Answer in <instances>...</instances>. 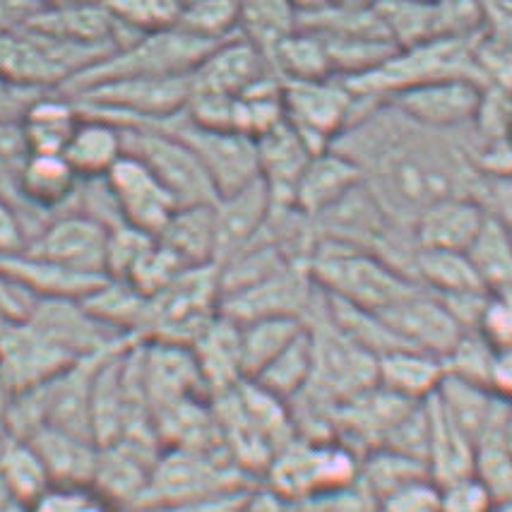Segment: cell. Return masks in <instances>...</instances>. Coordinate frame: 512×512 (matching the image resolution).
Returning a JSON list of instances; mask_svg holds the SVG:
<instances>
[{
  "instance_id": "cell-1",
  "label": "cell",
  "mask_w": 512,
  "mask_h": 512,
  "mask_svg": "<svg viewBox=\"0 0 512 512\" xmlns=\"http://www.w3.org/2000/svg\"><path fill=\"white\" fill-rule=\"evenodd\" d=\"M308 270L323 294L375 313L421 287L400 265L390 263L375 250L327 236L315 241Z\"/></svg>"
},
{
  "instance_id": "cell-2",
  "label": "cell",
  "mask_w": 512,
  "mask_h": 512,
  "mask_svg": "<svg viewBox=\"0 0 512 512\" xmlns=\"http://www.w3.org/2000/svg\"><path fill=\"white\" fill-rule=\"evenodd\" d=\"M407 140H388L378 150L373 195L383 207L412 212L448 195H469L460 188V159L445 154L433 142L404 135Z\"/></svg>"
},
{
  "instance_id": "cell-3",
  "label": "cell",
  "mask_w": 512,
  "mask_h": 512,
  "mask_svg": "<svg viewBox=\"0 0 512 512\" xmlns=\"http://www.w3.org/2000/svg\"><path fill=\"white\" fill-rule=\"evenodd\" d=\"M267 486L289 503L330 498L356 486L359 457L337 440H289L265 467Z\"/></svg>"
},
{
  "instance_id": "cell-4",
  "label": "cell",
  "mask_w": 512,
  "mask_h": 512,
  "mask_svg": "<svg viewBox=\"0 0 512 512\" xmlns=\"http://www.w3.org/2000/svg\"><path fill=\"white\" fill-rule=\"evenodd\" d=\"M111 49L53 37L25 25L0 34V73L29 89H63L85 70L106 58Z\"/></svg>"
},
{
  "instance_id": "cell-5",
  "label": "cell",
  "mask_w": 512,
  "mask_h": 512,
  "mask_svg": "<svg viewBox=\"0 0 512 512\" xmlns=\"http://www.w3.org/2000/svg\"><path fill=\"white\" fill-rule=\"evenodd\" d=\"M217 44L195 37V34L186 32V29L178 25L162 29V32L140 34V37L125 41L123 46H118L109 56L101 58L97 65L85 70L63 92L73 94L77 89L113 80V77L190 75L198 68L202 58L212 51V46Z\"/></svg>"
},
{
  "instance_id": "cell-6",
  "label": "cell",
  "mask_w": 512,
  "mask_h": 512,
  "mask_svg": "<svg viewBox=\"0 0 512 512\" xmlns=\"http://www.w3.org/2000/svg\"><path fill=\"white\" fill-rule=\"evenodd\" d=\"M121 130L125 152L138 157L164 183L178 207L217 202L212 178L186 142L159 125H121Z\"/></svg>"
},
{
  "instance_id": "cell-7",
  "label": "cell",
  "mask_w": 512,
  "mask_h": 512,
  "mask_svg": "<svg viewBox=\"0 0 512 512\" xmlns=\"http://www.w3.org/2000/svg\"><path fill=\"white\" fill-rule=\"evenodd\" d=\"M284 118L313 152L327 150L354 123L359 97L342 77L282 80Z\"/></svg>"
},
{
  "instance_id": "cell-8",
  "label": "cell",
  "mask_w": 512,
  "mask_h": 512,
  "mask_svg": "<svg viewBox=\"0 0 512 512\" xmlns=\"http://www.w3.org/2000/svg\"><path fill=\"white\" fill-rule=\"evenodd\" d=\"M135 125H159V128L174 133L178 140L186 142L195 152V157L200 159V164L205 166L207 176L212 178L217 198L248 186L250 181L260 176L258 145H255V138L246 133L202 125L193 121L186 109L176 116L164 118V121Z\"/></svg>"
},
{
  "instance_id": "cell-9",
  "label": "cell",
  "mask_w": 512,
  "mask_h": 512,
  "mask_svg": "<svg viewBox=\"0 0 512 512\" xmlns=\"http://www.w3.org/2000/svg\"><path fill=\"white\" fill-rule=\"evenodd\" d=\"M421 128L445 130L472 125L484 101V85L472 77H440L380 99Z\"/></svg>"
},
{
  "instance_id": "cell-10",
  "label": "cell",
  "mask_w": 512,
  "mask_h": 512,
  "mask_svg": "<svg viewBox=\"0 0 512 512\" xmlns=\"http://www.w3.org/2000/svg\"><path fill=\"white\" fill-rule=\"evenodd\" d=\"M77 361L80 356L29 318L10 320L0 330V375L13 395L56 378Z\"/></svg>"
},
{
  "instance_id": "cell-11",
  "label": "cell",
  "mask_w": 512,
  "mask_h": 512,
  "mask_svg": "<svg viewBox=\"0 0 512 512\" xmlns=\"http://www.w3.org/2000/svg\"><path fill=\"white\" fill-rule=\"evenodd\" d=\"M109 231L111 226L99 222L92 214L68 210L29 236L25 250L82 275L109 277L106 275Z\"/></svg>"
},
{
  "instance_id": "cell-12",
  "label": "cell",
  "mask_w": 512,
  "mask_h": 512,
  "mask_svg": "<svg viewBox=\"0 0 512 512\" xmlns=\"http://www.w3.org/2000/svg\"><path fill=\"white\" fill-rule=\"evenodd\" d=\"M104 181L111 190L113 202H116L121 222L135 226L145 234L157 236L178 207L174 195L164 188V183L138 157L128 152L111 166Z\"/></svg>"
},
{
  "instance_id": "cell-13",
  "label": "cell",
  "mask_w": 512,
  "mask_h": 512,
  "mask_svg": "<svg viewBox=\"0 0 512 512\" xmlns=\"http://www.w3.org/2000/svg\"><path fill=\"white\" fill-rule=\"evenodd\" d=\"M380 318L388 323L404 347L428 351L438 359L448 354L464 332L450 308L424 287H416L412 294L380 311Z\"/></svg>"
},
{
  "instance_id": "cell-14",
  "label": "cell",
  "mask_w": 512,
  "mask_h": 512,
  "mask_svg": "<svg viewBox=\"0 0 512 512\" xmlns=\"http://www.w3.org/2000/svg\"><path fill=\"white\" fill-rule=\"evenodd\" d=\"M270 75H277L270 58L241 34H234L212 46V51L190 73V85H193V92L238 97Z\"/></svg>"
},
{
  "instance_id": "cell-15",
  "label": "cell",
  "mask_w": 512,
  "mask_h": 512,
  "mask_svg": "<svg viewBox=\"0 0 512 512\" xmlns=\"http://www.w3.org/2000/svg\"><path fill=\"white\" fill-rule=\"evenodd\" d=\"M272 210H275V200L260 176L248 186L217 198L214 202V231H217L214 265L234 258L263 234Z\"/></svg>"
},
{
  "instance_id": "cell-16",
  "label": "cell",
  "mask_w": 512,
  "mask_h": 512,
  "mask_svg": "<svg viewBox=\"0 0 512 512\" xmlns=\"http://www.w3.org/2000/svg\"><path fill=\"white\" fill-rule=\"evenodd\" d=\"M486 214L488 210L474 195H448L431 202L412 222L414 248L464 253L479 234Z\"/></svg>"
},
{
  "instance_id": "cell-17",
  "label": "cell",
  "mask_w": 512,
  "mask_h": 512,
  "mask_svg": "<svg viewBox=\"0 0 512 512\" xmlns=\"http://www.w3.org/2000/svg\"><path fill=\"white\" fill-rule=\"evenodd\" d=\"M363 181L366 178H363V171L356 164V159H351L339 147H327V150L315 152L308 159L306 169H303L299 183H296L291 207L299 210L303 217L318 219L332 205L347 198L351 190L361 186Z\"/></svg>"
},
{
  "instance_id": "cell-18",
  "label": "cell",
  "mask_w": 512,
  "mask_h": 512,
  "mask_svg": "<svg viewBox=\"0 0 512 512\" xmlns=\"http://www.w3.org/2000/svg\"><path fill=\"white\" fill-rule=\"evenodd\" d=\"M29 25L41 29V32H49L53 37L77 41V44L87 46H101V49L111 51H116L125 41L135 39L125 34V29L118 25L106 0L41 5L39 13L29 20Z\"/></svg>"
},
{
  "instance_id": "cell-19",
  "label": "cell",
  "mask_w": 512,
  "mask_h": 512,
  "mask_svg": "<svg viewBox=\"0 0 512 512\" xmlns=\"http://www.w3.org/2000/svg\"><path fill=\"white\" fill-rule=\"evenodd\" d=\"M27 440L39 452L51 484L92 486L99 460L97 440L58 426H39Z\"/></svg>"
},
{
  "instance_id": "cell-20",
  "label": "cell",
  "mask_w": 512,
  "mask_h": 512,
  "mask_svg": "<svg viewBox=\"0 0 512 512\" xmlns=\"http://www.w3.org/2000/svg\"><path fill=\"white\" fill-rule=\"evenodd\" d=\"M258 145V169L265 186L270 188L275 205L291 207L296 183L306 169L308 159L313 157V150L306 145V140L296 133L282 118L277 125H272L267 133L255 138Z\"/></svg>"
},
{
  "instance_id": "cell-21",
  "label": "cell",
  "mask_w": 512,
  "mask_h": 512,
  "mask_svg": "<svg viewBox=\"0 0 512 512\" xmlns=\"http://www.w3.org/2000/svg\"><path fill=\"white\" fill-rule=\"evenodd\" d=\"M443 361L428 351L397 347L375 359V385L407 402H424L443 380Z\"/></svg>"
},
{
  "instance_id": "cell-22",
  "label": "cell",
  "mask_w": 512,
  "mask_h": 512,
  "mask_svg": "<svg viewBox=\"0 0 512 512\" xmlns=\"http://www.w3.org/2000/svg\"><path fill=\"white\" fill-rule=\"evenodd\" d=\"M80 118V106L70 94L61 89L41 92L20 118L27 150L39 154H63Z\"/></svg>"
},
{
  "instance_id": "cell-23",
  "label": "cell",
  "mask_w": 512,
  "mask_h": 512,
  "mask_svg": "<svg viewBox=\"0 0 512 512\" xmlns=\"http://www.w3.org/2000/svg\"><path fill=\"white\" fill-rule=\"evenodd\" d=\"M82 178L63 154L29 152L15 178V193L37 210H58L75 198Z\"/></svg>"
},
{
  "instance_id": "cell-24",
  "label": "cell",
  "mask_w": 512,
  "mask_h": 512,
  "mask_svg": "<svg viewBox=\"0 0 512 512\" xmlns=\"http://www.w3.org/2000/svg\"><path fill=\"white\" fill-rule=\"evenodd\" d=\"M198 361L205 390L219 392L234 388L243 380L241 347H238V325L219 313L190 344Z\"/></svg>"
},
{
  "instance_id": "cell-25",
  "label": "cell",
  "mask_w": 512,
  "mask_h": 512,
  "mask_svg": "<svg viewBox=\"0 0 512 512\" xmlns=\"http://www.w3.org/2000/svg\"><path fill=\"white\" fill-rule=\"evenodd\" d=\"M125 154L121 125L94 113H82L63 157L80 178H101Z\"/></svg>"
},
{
  "instance_id": "cell-26",
  "label": "cell",
  "mask_w": 512,
  "mask_h": 512,
  "mask_svg": "<svg viewBox=\"0 0 512 512\" xmlns=\"http://www.w3.org/2000/svg\"><path fill=\"white\" fill-rule=\"evenodd\" d=\"M157 241L169 248L186 267L214 265V258H217L214 202L176 207L169 222L157 234Z\"/></svg>"
},
{
  "instance_id": "cell-27",
  "label": "cell",
  "mask_w": 512,
  "mask_h": 512,
  "mask_svg": "<svg viewBox=\"0 0 512 512\" xmlns=\"http://www.w3.org/2000/svg\"><path fill=\"white\" fill-rule=\"evenodd\" d=\"M238 325V347H241L243 380L255 378L306 325V318L296 315H270Z\"/></svg>"
},
{
  "instance_id": "cell-28",
  "label": "cell",
  "mask_w": 512,
  "mask_h": 512,
  "mask_svg": "<svg viewBox=\"0 0 512 512\" xmlns=\"http://www.w3.org/2000/svg\"><path fill=\"white\" fill-rule=\"evenodd\" d=\"M299 15L294 0H238V34L270 58L299 29Z\"/></svg>"
},
{
  "instance_id": "cell-29",
  "label": "cell",
  "mask_w": 512,
  "mask_h": 512,
  "mask_svg": "<svg viewBox=\"0 0 512 512\" xmlns=\"http://www.w3.org/2000/svg\"><path fill=\"white\" fill-rule=\"evenodd\" d=\"M464 253L488 291L512 289V229L500 214H486L479 234Z\"/></svg>"
},
{
  "instance_id": "cell-30",
  "label": "cell",
  "mask_w": 512,
  "mask_h": 512,
  "mask_svg": "<svg viewBox=\"0 0 512 512\" xmlns=\"http://www.w3.org/2000/svg\"><path fill=\"white\" fill-rule=\"evenodd\" d=\"M313 375V342L308 325L260 371L250 383L263 388L277 400L291 402L308 388Z\"/></svg>"
},
{
  "instance_id": "cell-31",
  "label": "cell",
  "mask_w": 512,
  "mask_h": 512,
  "mask_svg": "<svg viewBox=\"0 0 512 512\" xmlns=\"http://www.w3.org/2000/svg\"><path fill=\"white\" fill-rule=\"evenodd\" d=\"M414 279L436 296H460L488 291L469 263L467 253L457 250L414 248Z\"/></svg>"
},
{
  "instance_id": "cell-32",
  "label": "cell",
  "mask_w": 512,
  "mask_h": 512,
  "mask_svg": "<svg viewBox=\"0 0 512 512\" xmlns=\"http://www.w3.org/2000/svg\"><path fill=\"white\" fill-rule=\"evenodd\" d=\"M373 10L397 49L438 39L436 0H375Z\"/></svg>"
},
{
  "instance_id": "cell-33",
  "label": "cell",
  "mask_w": 512,
  "mask_h": 512,
  "mask_svg": "<svg viewBox=\"0 0 512 512\" xmlns=\"http://www.w3.org/2000/svg\"><path fill=\"white\" fill-rule=\"evenodd\" d=\"M270 63L279 80H320L335 75L323 41L301 27L272 51Z\"/></svg>"
},
{
  "instance_id": "cell-34",
  "label": "cell",
  "mask_w": 512,
  "mask_h": 512,
  "mask_svg": "<svg viewBox=\"0 0 512 512\" xmlns=\"http://www.w3.org/2000/svg\"><path fill=\"white\" fill-rule=\"evenodd\" d=\"M505 424L491 428L476 440L472 457V474L496 500L512 498V455L505 440Z\"/></svg>"
},
{
  "instance_id": "cell-35",
  "label": "cell",
  "mask_w": 512,
  "mask_h": 512,
  "mask_svg": "<svg viewBox=\"0 0 512 512\" xmlns=\"http://www.w3.org/2000/svg\"><path fill=\"white\" fill-rule=\"evenodd\" d=\"M106 5L130 37L176 27L183 10L181 0H106Z\"/></svg>"
},
{
  "instance_id": "cell-36",
  "label": "cell",
  "mask_w": 512,
  "mask_h": 512,
  "mask_svg": "<svg viewBox=\"0 0 512 512\" xmlns=\"http://www.w3.org/2000/svg\"><path fill=\"white\" fill-rule=\"evenodd\" d=\"M178 27L207 41H224L238 34V0H188Z\"/></svg>"
},
{
  "instance_id": "cell-37",
  "label": "cell",
  "mask_w": 512,
  "mask_h": 512,
  "mask_svg": "<svg viewBox=\"0 0 512 512\" xmlns=\"http://www.w3.org/2000/svg\"><path fill=\"white\" fill-rule=\"evenodd\" d=\"M496 349L486 342L476 330H464L460 339L452 344L448 354L443 356V371L452 378L467 380V383L484 385L488 383V371Z\"/></svg>"
},
{
  "instance_id": "cell-38",
  "label": "cell",
  "mask_w": 512,
  "mask_h": 512,
  "mask_svg": "<svg viewBox=\"0 0 512 512\" xmlns=\"http://www.w3.org/2000/svg\"><path fill=\"white\" fill-rule=\"evenodd\" d=\"M27 512H121L106 500L94 486H61L53 484L49 491L29 505Z\"/></svg>"
},
{
  "instance_id": "cell-39",
  "label": "cell",
  "mask_w": 512,
  "mask_h": 512,
  "mask_svg": "<svg viewBox=\"0 0 512 512\" xmlns=\"http://www.w3.org/2000/svg\"><path fill=\"white\" fill-rule=\"evenodd\" d=\"M474 330L493 349L512 347V289L486 291L484 306H481Z\"/></svg>"
},
{
  "instance_id": "cell-40",
  "label": "cell",
  "mask_w": 512,
  "mask_h": 512,
  "mask_svg": "<svg viewBox=\"0 0 512 512\" xmlns=\"http://www.w3.org/2000/svg\"><path fill=\"white\" fill-rule=\"evenodd\" d=\"M436 486L440 512H488L496 503V498L474 474L457 476Z\"/></svg>"
},
{
  "instance_id": "cell-41",
  "label": "cell",
  "mask_w": 512,
  "mask_h": 512,
  "mask_svg": "<svg viewBox=\"0 0 512 512\" xmlns=\"http://www.w3.org/2000/svg\"><path fill=\"white\" fill-rule=\"evenodd\" d=\"M29 243L25 222L17 212L15 202L0 193V255L20 253Z\"/></svg>"
},
{
  "instance_id": "cell-42",
  "label": "cell",
  "mask_w": 512,
  "mask_h": 512,
  "mask_svg": "<svg viewBox=\"0 0 512 512\" xmlns=\"http://www.w3.org/2000/svg\"><path fill=\"white\" fill-rule=\"evenodd\" d=\"M41 92H44V89L22 87L0 73V123L20 121L22 113L27 111V106L32 104ZM46 92H49V89H46Z\"/></svg>"
},
{
  "instance_id": "cell-43",
  "label": "cell",
  "mask_w": 512,
  "mask_h": 512,
  "mask_svg": "<svg viewBox=\"0 0 512 512\" xmlns=\"http://www.w3.org/2000/svg\"><path fill=\"white\" fill-rule=\"evenodd\" d=\"M484 34L512 51V0H481Z\"/></svg>"
},
{
  "instance_id": "cell-44",
  "label": "cell",
  "mask_w": 512,
  "mask_h": 512,
  "mask_svg": "<svg viewBox=\"0 0 512 512\" xmlns=\"http://www.w3.org/2000/svg\"><path fill=\"white\" fill-rule=\"evenodd\" d=\"M486 388L512 407V347L496 349L491 361V371H488Z\"/></svg>"
},
{
  "instance_id": "cell-45",
  "label": "cell",
  "mask_w": 512,
  "mask_h": 512,
  "mask_svg": "<svg viewBox=\"0 0 512 512\" xmlns=\"http://www.w3.org/2000/svg\"><path fill=\"white\" fill-rule=\"evenodd\" d=\"M41 0H0V34L15 32L29 25L34 15L41 10Z\"/></svg>"
},
{
  "instance_id": "cell-46",
  "label": "cell",
  "mask_w": 512,
  "mask_h": 512,
  "mask_svg": "<svg viewBox=\"0 0 512 512\" xmlns=\"http://www.w3.org/2000/svg\"><path fill=\"white\" fill-rule=\"evenodd\" d=\"M10 400H13V390L8 388V383H5L3 375H0V426L5 424V414H8Z\"/></svg>"
},
{
  "instance_id": "cell-47",
  "label": "cell",
  "mask_w": 512,
  "mask_h": 512,
  "mask_svg": "<svg viewBox=\"0 0 512 512\" xmlns=\"http://www.w3.org/2000/svg\"><path fill=\"white\" fill-rule=\"evenodd\" d=\"M508 145L512 147V97H510V104H508V113H505V125H503V138Z\"/></svg>"
},
{
  "instance_id": "cell-48",
  "label": "cell",
  "mask_w": 512,
  "mask_h": 512,
  "mask_svg": "<svg viewBox=\"0 0 512 512\" xmlns=\"http://www.w3.org/2000/svg\"><path fill=\"white\" fill-rule=\"evenodd\" d=\"M488 512H512V498L510 500H496Z\"/></svg>"
},
{
  "instance_id": "cell-49",
  "label": "cell",
  "mask_w": 512,
  "mask_h": 512,
  "mask_svg": "<svg viewBox=\"0 0 512 512\" xmlns=\"http://www.w3.org/2000/svg\"><path fill=\"white\" fill-rule=\"evenodd\" d=\"M327 3H335V5H354V8H359V5H373L375 0H327Z\"/></svg>"
},
{
  "instance_id": "cell-50",
  "label": "cell",
  "mask_w": 512,
  "mask_h": 512,
  "mask_svg": "<svg viewBox=\"0 0 512 512\" xmlns=\"http://www.w3.org/2000/svg\"><path fill=\"white\" fill-rule=\"evenodd\" d=\"M505 440H508V448H510V455H512V409H510V416H508V424H505Z\"/></svg>"
},
{
  "instance_id": "cell-51",
  "label": "cell",
  "mask_w": 512,
  "mask_h": 512,
  "mask_svg": "<svg viewBox=\"0 0 512 512\" xmlns=\"http://www.w3.org/2000/svg\"><path fill=\"white\" fill-rule=\"evenodd\" d=\"M181 3H188V0H181Z\"/></svg>"
}]
</instances>
